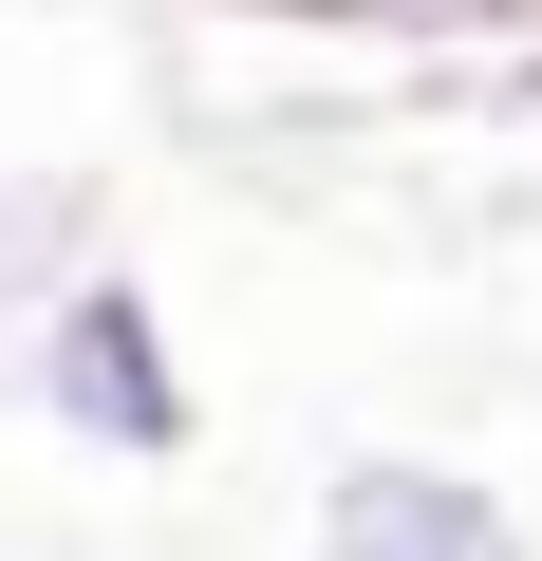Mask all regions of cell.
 <instances>
[{
    "instance_id": "obj_1",
    "label": "cell",
    "mask_w": 542,
    "mask_h": 561,
    "mask_svg": "<svg viewBox=\"0 0 542 561\" xmlns=\"http://www.w3.org/2000/svg\"><path fill=\"white\" fill-rule=\"evenodd\" d=\"M0 375H20V412H38L57 449H94V468H187V431H206L187 337H169V300H150L113 243L20 319V356H0Z\"/></svg>"
},
{
    "instance_id": "obj_2",
    "label": "cell",
    "mask_w": 542,
    "mask_h": 561,
    "mask_svg": "<svg viewBox=\"0 0 542 561\" xmlns=\"http://www.w3.org/2000/svg\"><path fill=\"white\" fill-rule=\"evenodd\" d=\"M319 561H542L523 505L449 449H337L319 468Z\"/></svg>"
},
{
    "instance_id": "obj_3",
    "label": "cell",
    "mask_w": 542,
    "mask_h": 561,
    "mask_svg": "<svg viewBox=\"0 0 542 561\" xmlns=\"http://www.w3.org/2000/svg\"><path fill=\"white\" fill-rule=\"evenodd\" d=\"M94 243H113V206H94L76 169H0V356H20V319L57 300Z\"/></svg>"
},
{
    "instance_id": "obj_4",
    "label": "cell",
    "mask_w": 542,
    "mask_h": 561,
    "mask_svg": "<svg viewBox=\"0 0 542 561\" xmlns=\"http://www.w3.org/2000/svg\"><path fill=\"white\" fill-rule=\"evenodd\" d=\"M337 38H412V57H542V0H356Z\"/></svg>"
},
{
    "instance_id": "obj_5",
    "label": "cell",
    "mask_w": 542,
    "mask_h": 561,
    "mask_svg": "<svg viewBox=\"0 0 542 561\" xmlns=\"http://www.w3.org/2000/svg\"><path fill=\"white\" fill-rule=\"evenodd\" d=\"M224 20H356V0H224Z\"/></svg>"
}]
</instances>
